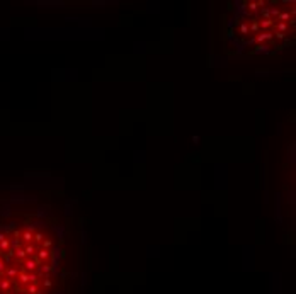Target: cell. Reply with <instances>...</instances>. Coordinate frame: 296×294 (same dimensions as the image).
I'll use <instances>...</instances> for the list:
<instances>
[{
  "label": "cell",
  "mask_w": 296,
  "mask_h": 294,
  "mask_svg": "<svg viewBox=\"0 0 296 294\" xmlns=\"http://www.w3.org/2000/svg\"><path fill=\"white\" fill-rule=\"evenodd\" d=\"M61 253L56 230L41 221L0 231V294H58Z\"/></svg>",
  "instance_id": "cell-1"
},
{
  "label": "cell",
  "mask_w": 296,
  "mask_h": 294,
  "mask_svg": "<svg viewBox=\"0 0 296 294\" xmlns=\"http://www.w3.org/2000/svg\"><path fill=\"white\" fill-rule=\"evenodd\" d=\"M295 33V7L288 2H240L226 17L225 36L248 55L282 49Z\"/></svg>",
  "instance_id": "cell-2"
}]
</instances>
